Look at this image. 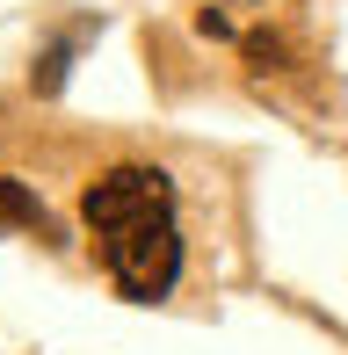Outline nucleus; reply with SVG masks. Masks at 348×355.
Segmentation results:
<instances>
[{
  "mask_svg": "<svg viewBox=\"0 0 348 355\" xmlns=\"http://www.w3.org/2000/svg\"><path fill=\"white\" fill-rule=\"evenodd\" d=\"M0 225H29V232H44V203L29 196L22 182H0Z\"/></svg>",
  "mask_w": 348,
  "mask_h": 355,
  "instance_id": "nucleus-2",
  "label": "nucleus"
},
{
  "mask_svg": "<svg viewBox=\"0 0 348 355\" xmlns=\"http://www.w3.org/2000/svg\"><path fill=\"white\" fill-rule=\"evenodd\" d=\"M87 232L102 239V261L123 297L153 304L182 276V232H174V189L160 167H109L80 196Z\"/></svg>",
  "mask_w": 348,
  "mask_h": 355,
  "instance_id": "nucleus-1",
  "label": "nucleus"
}]
</instances>
